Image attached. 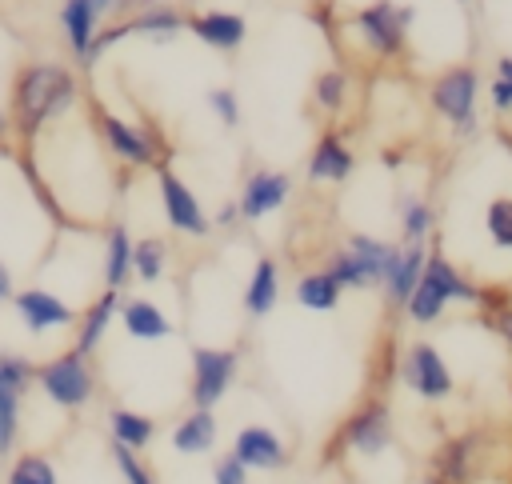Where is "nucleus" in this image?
<instances>
[{
  "instance_id": "nucleus-1",
  "label": "nucleus",
  "mask_w": 512,
  "mask_h": 484,
  "mask_svg": "<svg viewBox=\"0 0 512 484\" xmlns=\"http://www.w3.org/2000/svg\"><path fill=\"white\" fill-rule=\"evenodd\" d=\"M80 100V80L72 68L64 64H24L12 80V128L20 132V140H36L44 132V124L60 120L64 112H72V104Z\"/></svg>"
},
{
  "instance_id": "nucleus-2",
  "label": "nucleus",
  "mask_w": 512,
  "mask_h": 484,
  "mask_svg": "<svg viewBox=\"0 0 512 484\" xmlns=\"http://www.w3.org/2000/svg\"><path fill=\"white\" fill-rule=\"evenodd\" d=\"M448 304H468L476 308L480 304V284L472 276H464L440 248H428V260H424V272L404 304V316L412 324H436L444 316Z\"/></svg>"
},
{
  "instance_id": "nucleus-3",
  "label": "nucleus",
  "mask_w": 512,
  "mask_h": 484,
  "mask_svg": "<svg viewBox=\"0 0 512 484\" xmlns=\"http://www.w3.org/2000/svg\"><path fill=\"white\" fill-rule=\"evenodd\" d=\"M428 104L436 116L448 120L456 136H472L480 124V72L476 64H448L428 84Z\"/></svg>"
},
{
  "instance_id": "nucleus-4",
  "label": "nucleus",
  "mask_w": 512,
  "mask_h": 484,
  "mask_svg": "<svg viewBox=\"0 0 512 484\" xmlns=\"http://www.w3.org/2000/svg\"><path fill=\"white\" fill-rule=\"evenodd\" d=\"M416 20L412 4H396V0H372L352 16V32L360 36V44L376 56V60H400L408 48V28Z\"/></svg>"
},
{
  "instance_id": "nucleus-5",
  "label": "nucleus",
  "mask_w": 512,
  "mask_h": 484,
  "mask_svg": "<svg viewBox=\"0 0 512 484\" xmlns=\"http://www.w3.org/2000/svg\"><path fill=\"white\" fill-rule=\"evenodd\" d=\"M36 384L64 412H76L96 396V372H92L88 356L76 352V348H64L52 360L36 364Z\"/></svg>"
},
{
  "instance_id": "nucleus-6",
  "label": "nucleus",
  "mask_w": 512,
  "mask_h": 484,
  "mask_svg": "<svg viewBox=\"0 0 512 484\" xmlns=\"http://www.w3.org/2000/svg\"><path fill=\"white\" fill-rule=\"evenodd\" d=\"M88 112H92V128L100 132L104 148H108L120 164H128V168H156V164H160V144H156V136H148L140 124H132V120L108 112L100 100H88Z\"/></svg>"
},
{
  "instance_id": "nucleus-7",
  "label": "nucleus",
  "mask_w": 512,
  "mask_h": 484,
  "mask_svg": "<svg viewBox=\"0 0 512 484\" xmlns=\"http://www.w3.org/2000/svg\"><path fill=\"white\" fill-rule=\"evenodd\" d=\"M396 376L404 380V388H408L412 396H420V400H428V404H440V400H448V396L456 392V376H452L444 352H440L432 340H412V344L404 348V356H400Z\"/></svg>"
},
{
  "instance_id": "nucleus-8",
  "label": "nucleus",
  "mask_w": 512,
  "mask_h": 484,
  "mask_svg": "<svg viewBox=\"0 0 512 484\" xmlns=\"http://www.w3.org/2000/svg\"><path fill=\"white\" fill-rule=\"evenodd\" d=\"M336 448L356 456H380L392 448V408L384 396H368L360 408H352L336 432Z\"/></svg>"
},
{
  "instance_id": "nucleus-9",
  "label": "nucleus",
  "mask_w": 512,
  "mask_h": 484,
  "mask_svg": "<svg viewBox=\"0 0 512 484\" xmlns=\"http://www.w3.org/2000/svg\"><path fill=\"white\" fill-rule=\"evenodd\" d=\"M236 368H240V352L236 348H204V344H196L192 348V380H188L192 408H216L228 396V388L236 384Z\"/></svg>"
},
{
  "instance_id": "nucleus-10",
  "label": "nucleus",
  "mask_w": 512,
  "mask_h": 484,
  "mask_svg": "<svg viewBox=\"0 0 512 484\" xmlns=\"http://www.w3.org/2000/svg\"><path fill=\"white\" fill-rule=\"evenodd\" d=\"M488 464V436L484 432H460L448 436L432 456V476L440 484H476Z\"/></svg>"
},
{
  "instance_id": "nucleus-11",
  "label": "nucleus",
  "mask_w": 512,
  "mask_h": 484,
  "mask_svg": "<svg viewBox=\"0 0 512 484\" xmlns=\"http://www.w3.org/2000/svg\"><path fill=\"white\" fill-rule=\"evenodd\" d=\"M156 188H160V208L176 232H184V236H208L212 232V216L204 212L200 196L168 164H156Z\"/></svg>"
},
{
  "instance_id": "nucleus-12",
  "label": "nucleus",
  "mask_w": 512,
  "mask_h": 484,
  "mask_svg": "<svg viewBox=\"0 0 512 484\" xmlns=\"http://www.w3.org/2000/svg\"><path fill=\"white\" fill-rule=\"evenodd\" d=\"M36 380L32 360L16 356V352H0V456L12 452L16 432H20V400L28 392V384Z\"/></svg>"
},
{
  "instance_id": "nucleus-13",
  "label": "nucleus",
  "mask_w": 512,
  "mask_h": 484,
  "mask_svg": "<svg viewBox=\"0 0 512 484\" xmlns=\"http://www.w3.org/2000/svg\"><path fill=\"white\" fill-rule=\"evenodd\" d=\"M12 308H16V320L32 332V336H44V332H60V328H72L76 324V312L64 296H56L52 288L44 284H28L12 296Z\"/></svg>"
},
{
  "instance_id": "nucleus-14",
  "label": "nucleus",
  "mask_w": 512,
  "mask_h": 484,
  "mask_svg": "<svg viewBox=\"0 0 512 484\" xmlns=\"http://www.w3.org/2000/svg\"><path fill=\"white\" fill-rule=\"evenodd\" d=\"M288 196H292V176H288V172H276V168H256V172L244 180L240 200H236L240 220L256 224V220H264V216L280 212V208L288 204Z\"/></svg>"
},
{
  "instance_id": "nucleus-15",
  "label": "nucleus",
  "mask_w": 512,
  "mask_h": 484,
  "mask_svg": "<svg viewBox=\"0 0 512 484\" xmlns=\"http://www.w3.org/2000/svg\"><path fill=\"white\" fill-rule=\"evenodd\" d=\"M232 456L248 472H280L288 464V448H284V440L268 424H244L232 436Z\"/></svg>"
},
{
  "instance_id": "nucleus-16",
  "label": "nucleus",
  "mask_w": 512,
  "mask_h": 484,
  "mask_svg": "<svg viewBox=\"0 0 512 484\" xmlns=\"http://www.w3.org/2000/svg\"><path fill=\"white\" fill-rule=\"evenodd\" d=\"M304 172H308L312 184H344V180L356 172V152L348 148V140H344L336 128H328V132H320V140L312 144Z\"/></svg>"
},
{
  "instance_id": "nucleus-17",
  "label": "nucleus",
  "mask_w": 512,
  "mask_h": 484,
  "mask_svg": "<svg viewBox=\"0 0 512 484\" xmlns=\"http://www.w3.org/2000/svg\"><path fill=\"white\" fill-rule=\"evenodd\" d=\"M184 28H188L200 44H208L212 52H236V48L244 44V36H248V20H244L240 12H224V8L192 12V16L184 20Z\"/></svg>"
},
{
  "instance_id": "nucleus-18",
  "label": "nucleus",
  "mask_w": 512,
  "mask_h": 484,
  "mask_svg": "<svg viewBox=\"0 0 512 484\" xmlns=\"http://www.w3.org/2000/svg\"><path fill=\"white\" fill-rule=\"evenodd\" d=\"M424 260H428V244H396V256H392V264L384 272V284H380L392 308L408 304V296H412V288L424 272Z\"/></svg>"
},
{
  "instance_id": "nucleus-19",
  "label": "nucleus",
  "mask_w": 512,
  "mask_h": 484,
  "mask_svg": "<svg viewBox=\"0 0 512 484\" xmlns=\"http://www.w3.org/2000/svg\"><path fill=\"white\" fill-rule=\"evenodd\" d=\"M116 312H120V292L116 288H104V292H96L88 304H84V312H80V320H76V352H84V356H92L96 348H100V340H104V332H108V324L116 320Z\"/></svg>"
},
{
  "instance_id": "nucleus-20",
  "label": "nucleus",
  "mask_w": 512,
  "mask_h": 484,
  "mask_svg": "<svg viewBox=\"0 0 512 484\" xmlns=\"http://www.w3.org/2000/svg\"><path fill=\"white\" fill-rule=\"evenodd\" d=\"M56 20H60V32H64L72 56H76L80 64H88L92 40H96V32L104 28V20H100V12L92 8V0H64Z\"/></svg>"
},
{
  "instance_id": "nucleus-21",
  "label": "nucleus",
  "mask_w": 512,
  "mask_h": 484,
  "mask_svg": "<svg viewBox=\"0 0 512 484\" xmlns=\"http://www.w3.org/2000/svg\"><path fill=\"white\" fill-rule=\"evenodd\" d=\"M120 324H124V332L132 336V340H140V344H152V340H164V336H172V320L164 316V308L160 304H152V300H144V296H120Z\"/></svg>"
},
{
  "instance_id": "nucleus-22",
  "label": "nucleus",
  "mask_w": 512,
  "mask_h": 484,
  "mask_svg": "<svg viewBox=\"0 0 512 484\" xmlns=\"http://www.w3.org/2000/svg\"><path fill=\"white\" fill-rule=\"evenodd\" d=\"M132 248H136V236L128 232V224L112 220L108 224V236H104V260H100V272H104V288H124L128 276H132Z\"/></svg>"
},
{
  "instance_id": "nucleus-23",
  "label": "nucleus",
  "mask_w": 512,
  "mask_h": 484,
  "mask_svg": "<svg viewBox=\"0 0 512 484\" xmlns=\"http://www.w3.org/2000/svg\"><path fill=\"white\" fill-rule=\"evenodd\" d=\"M216 436H220V428H216L212 408H192L188 416L176 420V428H172V448H176L180 456H204V452L216 448Z\"/></svg>"
},
{
  "instance_id": "nucleus-24",
  "label": "nucleus",
  "mask_w": 512,
  "mask_h": 484,
  "mask_svg": "<svg viewBox=\"0 0 512 484\" xmlns=\"http://www.w3.org/2000/svg\"><path fill=\"white\" fill-rule=\"evenodd\" d=\"M276 300H280V264L272 256H260L244 284V312L260 320L276 308Z\"/></svg>"
},
{
  "instance_id": "nucleus-25",
  "label": "nucleus",
  "mask_w": 512,
  "mask_h": 484,
  "mask_svg": "<svg viewBox=\"0 0 512 484\" xmlns=\"http://www.w3.org/2000/svg\"><path fill=\"white\" fill-rule=\"evenodd\" d=\"M344 248H348L352 260L368 272L372 284H384V272H388V264H392V256H396V244H392V240H380V236H368V232H352V236L344 240Z\"/></svg>"
},
{
  "instance_id": "nucleus-26",
  "label": "nucleus",
  "mask_w": 512,
  "mask_h": 484,
  "mask_svg": "<svg viewBox=\"0 0 512 484\" xmlns=\"http://www.w3.org/2000/svg\"><path fill=\"white\" fill-rule=\"evenodd\" d=\"M108 432H112L116 444L140 452V448L152 444V436H156V420L144 416V412H132V408H112V412H108Z\"/></svg>"
},
{
  "instance_id": "nucleus-27",
  "label": "nucleus",
  "mask_w": 512,
  "mask_h": 484,
  "mask_svg": "<svg viewBox=\"0 0 512 484\" xmlns=\"http://www.w3.org/2000/svg\"><path fill=\"white\" fill-rule=\"evenodd\" d=\"M340 296H344L340 284L324 268H312V272H304L296 280V304L308 308V312H332L340 304Z\"/></svg>"
},
{
  "instance_id": "nucleus-28",
  "label": "nucleus",
  "mask_w": 512,
  "mask_h": 484,
  "mask_svg": "<svg viewBox=\"0 0 512 484\" xmlns=\"http://www.w3.org/2000/svg\"><path fill=\"white\" fill-rule=\"evenodd\" d=\"M480 316L512 352V292L504 284H480Z\"/></svg>"
},
{
  "instance_id": "nucleus-29",
  "label": "nucleus",
  "mask_w": 512,
  "mask_h": 484,
  "mask_svg": "<svg viewBox=\"0 0 512 484\" xmlns=\"http://www.w3.org/2000/svg\"><path fill=\"white\" fill-rule=\"evenodd\" d=\"M432 228H436L432 204H428L424 196L404 192V196H400V240H404V244H428Z\"/></svg>"
},
{
  "instance_id": "nucleus-30",
  "label": "nucleus",
  "mask_w": 512,
  "mask_h": 484,
  "mask_svg": "<svg viewBox=\"0 0 512 484\" xmlns=\"http://www.w3.org/2000/svg\"><path fill=\"white\" fill-rule=\"evenodd\" d=\"M164 264H168V244L160 236H144L132 248V276L140 284H160L164 280Z\"/></svg>"
},
{
  "instance_id": "nucleus-31",
  "label": "nucleus",
  "mask_w": 512,
  "mask_h": 484,
  "mask_svg": "<svg viewBox=\"0 0 512 484\" xmlns=\"http://www.w3.org/2000/svg\"><path fill=\"white\" fill-rule=\"evenodd\" d=\"M348 72L344 68H324V72H316L312 76V100H316V108L320 112H328V116H336L344 104H348Z\"/></svg>"
},
{
  "instance_id": "nucleus-32",
  "label": "nucleus",
  "mask_w": 512,
  "mask_h": 484,
  "mask_svg": "<svg viewBox=\"0 0 512 484\" xmlns=\"http://www.w3.org/2000/svg\"><path fill=\"white\" fill-rule=\"evenodd\" d=\"M484 236L496 252H512V196H492L484 204Z\"/></svg>"
},
{
  "instance_id": "nucleus-33",
  "label": "nucleus",
  "mask_w": 512,
  "mask_h": 484,
  "mask_svg": "<svg viewBox=\"0 0 512 484\" xmlns=\"http://www.w3.org/2000/svg\"><path fill=\"white\" fill-rule=\"evenodd\" d=\"M324 272H328V276L340 284V292H348V288H352V292H360V288H372L368 272H364V268L352 260V252H348V248H336V252L328 256Z\"/></svg>"
},
{
  "instance_id": "nucleus-34",
  "label": "nucleus",
  "mask_w": 512,
  "mask_h": 484,
  "mask_svg": "<svg viewBox=\"0 0 512 484\" xmlns=\"http://www.w3.org/2000/svg\"><path fill=\"white\" fill-rule=\"evenodd\" d=\"M8 484H60V476H56V468H52L48 456L24 452V456L8 468Z\"/></svg>"
},
{
  "instance_id": "nucleus-35",
  "label": "nucleus",
  "mask_w": 512,
  "mask_h": 484,
  "mask_svg": "<svg viewBox=\"0 0 512 484\" xmlns=\"http://www.w3.org/2000/svg\"><path fill=\"white\" fill-rule=\"evenodd\" d=\"M112 460H116V472L124 476V484H156V480H152V472L144 468V460H140L132 448L116 444V440H112Z\"/></svg>"
},
{
  "instance_id": "nucleus-36",
  "label": "nucleus",
  "mask_w": 512,
  "mask_h": 484,
  "mask_svg": "<svg viewBox=\"0 0 512 484\" xmlns=\"http://www.w3.org/2000/svg\"><path fill=\"white\" fill-rule=\"evenodd\" d=\"M208 108L216 112V120L224 128H236L240 124V100L232 88H208Z\"/></svg>"
},
{
  "instance_id": "nucleus-37",
  "label": "nucleus",
  "mask_w": 512,
  "mask_h": 484,
  "mask_svg": "<svg viewBox=\"0 0 512 484\" xmlns=\"http://www.w3.org/2000/svg\"><path fill=\"white\" fill-rule=\"evenodd\" d=\"M212 484H248V468H244L232 452H224V456L212 464Z\"/></svg>"
},
{
  "instance_id": "nucleus-38",
  "label": "nucleus",
  "mask_w": 512,
  "mask_h": 484,
  "mask_svg": "<svg viewBox=\"0 0 512 484\" xmlns=\"http://www.w3.org/2000/svg\"><path fill=\"white\" fill-rule=\"evenodd\" d=\"M488 104H492L496 116H512V80H504V76L492 72V80H488Z\"/></svg>"
},
{
  "instance_id": "nucleus-39",
  "label": "nucleus",
  "mask_w": 512,
  "mask_h": 484,
  "mask_svg": "<svg viewBox=\"0 0 512 484\" xmlns=\"http://www.w3.org/2000/svg\"><path fill=\"white\" fill-rule=\"evenodd\" d=\"M236 220H240V208H236V200H232V204H220V208H216L212 228H232Z\"/></svg>"
},
{
  "instance_id": "nucleus-40",
  "label": "nucleus",
  "mask_w": 512,
  "mask_h": 484,
  "mask_svg": "<svg viewBox=\"0 0 512 484\" xmlns=\"http://www.w3.org/2000/svg\"><path fill=\"white\" fill-rule=\"evenodd\" d=\"M16 296V288H12V268L0 260V300H12Z\"/></svg>"
},
{
  "instance_id": "nucleus-41",
  "label": "nucleus",
  "mask_w": 512,
  "mask_h": 484,
  "mask_svg": "<svg viewBox=\"0 0 512 484\" xmlns=\"http://www.w3.org/2000/svg\"><path fill=\"white\" fill-rule=\"evenodd\" d=\"M496 76L512 80V56H496Z\"/></svg>"
},
{
  "instance_id": "nucleus-42",
  "label": "nucleus",
  "mask_w": 512,
  "mask_h": 484,
  "mask_svg": "<svg viewBox=\"0 0 512 484\" xmlns=\"http://www.w3.org/2000/svg\"><path fill=\"white\" fill-rule=\"evenodd\" d=\"M8 124H12V120H8V112H0V136L8 132Z\"/></svg>"
},
{
  "instance_id": "nucleus-43",
  "label": "nucleus",
  "mask_w": 512,
  "mask_h": 484,
  "mask_svg": "<svg viewBox=\"0 0 512 484\" xmlns=\"http://www.w3.org/2000/svg\"><path fill=\"white\" fill-rule=\"evenodd\" d=\"M460 4H476V0H460Z\"/></svg>"
}]
</instances>
